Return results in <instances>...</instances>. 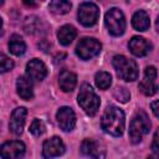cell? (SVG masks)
<instances>
[{
  "instance_id": "cell-1",
  "label": "cell",
  "mask_w": 159,
  "mask_h": 159,
  "mask_svg": "<svg viewBox=\"0 0 159 159\" xmlns=\"http://www.w3.org/2000/svg\"><path fill=\"white\" fill-rule=\"evenodd\" d=\"M124 124L125 118L120 108L116 106H109L106 108L101 119V127L106 133L113 137H120L124 130Z\"/></svg>"
},
{
  "instance_id": "cell-2",
  "label": "cell",
  "mask_w": 159,
  "mask_h": 159,
  "mask_svg": "<svg viewBox=\"0 0 159 159\" xmlns=\"http://www.w3.org/2000/svg\"><path fill=\"white\" fill-rule=\"evenodd\" d=\"M112 63L119 78L127 82H133L138 78V66L134 60L127 58L123 55H116L112 60Z\"/></svg>"
},
{
  "instance_id": "cell-3",
  "label": "cell",
  "mask_w": 159,
  "mask_h": 159,
  "mask_svg": "<svg viewBox=\"0 0 159 159\" xmlns=\"http://www.w3.org/2000/svg\"><path fill=\"white\" fill-rule=\"evenodd\" d=\"M78 104L91 117L97 113L101 101H99V97L93 91V88L91 87V84L83 83L81 86L80 93H78Z\"/></svg>"
},
{
  "instance_id": "cell-4",
  "label": "cell",
  "mask_w": 159,
  "mask_h": 159,
  "mask_svg": "<svg viewBox=\"0 0 159 159\" xmlns=\"http://www.w3.org/2000/svg\"><path fill=\"white\" fill-rule=\"evenodd\" d=\"M150 130V120L145 112H138L130 122L129 125V139L133 144H137L142 140L143 135L149 133Z\"/></svg>"
},
{
  "instance_id": "cell-5",
  "label": "cell",
  "mask_w": 159,
  "mask_h": 159,
  "mask_svg": "<svg viewBox=\"0 0 159 159\" xmlns=\"http://www.w3.org/2000/svg\"><path fill=\"white\" fill-rule=\"evenodd\" d=\"M104 24H106V27L108 29L109 34L113 35V36H120L125 31L124 15L117 7H112L106 12Z\"/></svg>"
},
{
  "instance_id": "cell-6",
  "label": "cell",
  "mask_w": 159,
  "mask_h": 159,
  "mask_svg": "<svg viewBox=\"0 0 159 159\" xmlns=\"http://www.w3.org/2000/svg\"><path fill=\"white\" fill-rule=\"evenodd\" d=\"M101 48L102 45L99 41L93 37H84L78 42L76 47V55L82 60H89L97 56L101 52Z\"/></svg>"
},
{
  "instance_id": "cell-7",
  "label": "cell",
  "mask_w": 159,
  "mask_h": 159,
  "mask_svg": "<svg viewBox=\"0 0 159 159\" xmlns=\"http://www.w3.org/2000/svg\"><path fill=\"white\" fill-rule=\"evenodd\" d=\"M99 17V10L93 2H82L78 7V21L83 26H93Z\"/></svg>"
},
{
  "instance_id": "cell-8",
  "label": "cell",
  "mask_w": 159,
  "mask_h": 159,
  "mask_svg": "<svg viewBox=\"0 0 159 159\" xmlns=\"http://www.w3.org/2000/svg\"><path fill=\"white\" fill-rule=\"evenodd\" d=\"M157 68L154 66H148L144 70V78L139 83L140 91L145 96H153L158 91V84H157Z\"/></svg>"
},
{
  "instance_id": "cell-9",
  "label": "cell",
  "mask_w": 159,
  "mask_h": 159,
  "mask_svg": "<svg viewBox=\"0 0 159 159\" xmlns=\"http://www.w3.org/2000/svg\"><path fill=\"white\" fill-rule=\"evenodd\" d=\"M25 154V144L20 140L5 142L0 147V157L2 159H20Z\"/></svg>"
},
{
  "instance_id": "cell-10",
  "label": "cell",
  "mask_w": 159,
  "mask_h": 159,
  "mask_svg": "<svg viewBox=\"0 0 159 159\" xmlns=\"http://www.w3.org/2000/svg\"><path fill=\"white\" fill-rule=\"evenodd\" d=\"M65 153V144L60 137H52L46 139L42 145V155L46 159H52L60 157Z\"/></svg>"
},
{
  "instance_id": "cell-11",
  "label": "cell",
  "mask_w": 159,
  "mask_h": 159,
  "mask_svg": "<svg viewBox=\"0 0 159 159\" xmlns=\"http://www.w3.org/2000/svg\"><path fill=\"white\" fill-rule=\"evenodd\" d=\"M26 76L31 81H42L47 76V67L41 60L32 58L26 65Z\"/></svg>"
},
{
  "instance_id": "cell-12",
  "label": "cell",
  "mask_w": 159,
  "mask_h": 159,
  "mask_svg": "<svg viewBox=\"0 0 159 159\" xmlns=\"http://www.w3.org/2000/svg\"><path fill=\"white\" fill-rule=\"evenodd\" d=\"M26 114L27 111L24 107H17L12 111L11 116H10V122H9V129L11 133H14L15 135H20L24 130V125H25V119H26Z\"/></svg>"
},
{
  "instance_id": "cell-13",
  "label": "cell",
  "mask_w": 159,
  "mask_h": 159,
  "mask_svg": "<svg viewBox=\"0 0 159 159\" xmlns=\"http://www.w3.org/2000/svg\"><path fill=\"white\" fill-rule=\"evenodd\" d=\"M57 122L62 130L70 132L76 125V114L70 107H61L56 113Z\"/></svg>"
},
{
  "instance_id": "cell-14",
  "label": "cell",
  "mask_w": 159,
  "mask_h": 159,
  "mask_svg": "<svg viewBox=\"0 0 159 159\" xmlns=\"http://www.w3.org/2000/svg\"><path fill=\"white\" fill-rule=\"evenodd\" d=\"M81 153L92 159H104L106 155L104 149L93 139H84L81 143Z\"/></svg>"
},
{
  "instance_id": "cell-15",
  "label": "cell",
  "mask_w": 159,
  "mask_h": 159,
  "mask_svg": "<svg viewBox=\"0 0 159 159\" xmlns=\"http://www.w3.org/2000/svg\"><path fill=\"white\" fill-rule=\"evenodd\" d=\"M128 47H129L130 52H132L134 56L142 57V56H145V55L152 50V43L148 42L144 37L134 36V37H132V39L129 40Z\"/></svg>"
},
{
  "instance_id": "cell-16",
  "label": "cell",
  "mask_w": 159,
  "mask_h": 159,
  "mask_svg": "<svg viewBox=\"0 0 159 159\" xmlns=\"http://www.w3.org/2000/svg\"><path fill=\"white\" fill-rule=\"evenodd\" d=\"M16 91H17V94L22 99L30 101L34 97L32 81L27 76H20L16 81Z\"/></svg>"
},
{
  "instance_id": "cell-17",
  "label": "cell",
  "mask_w": 159,
  "mask_h": 159,
  "mask_svg": "<svg viewBox=\"0 0 159 159\" xmlns=\"http://www.w3.org/2000/svg\"><path fill=\"white\" fill-rule=\"evenodd\" d=\"M58 83H60V87L62 91L72 92L77 83V76L71 71L63 70V71H61V73L58 76Z\"/></svg>"
},
{
  "instance_id": "cell-18",
  "label": "cell",
  "mask_w": 159,
  "mask_h": 159,
  "mask_svg": "<svg viewBox=\"0 0 159 159\" xmlns=\"http://www.w3.org/2000/svg\"><path fill=\"white\" fill-rule=\"evenodd\" d=\"M77 36V30L72 26V25H63L60 27L58 32H57V39L58 42L63 46L70 45Z\"/></svg>"
},
{
  "instance_id": "cell-19",
  "label": "cell",
  "mask_w": 159,
  "mask_h": 159,
  "mask_svg": "<svg viewBox=\"0 0 159 159\" xmlns=\"http://www.w3.org/2000/svg\"><path fill=\"white\" fill-rule=\"evenodd\" d=\"M132 25L137 31H145L150 26L149 15L144 10H138L132 17Z\"/></svg>"
},
{
  "instance_id": "cell-20",
  "label": "cell",
  "mask_w": 159,
  "mask_h": 159,
  "mask_svg": "<svg viewBox=\"0 0 159 159\" xmlns=\"http://www.w3.org/2000/svg\"><path fill=\"white\" fill-rule=\"evenodd\" d=\"M9 50L12 55L20 56L26 51V43L19 35H12L9 41Z\"/></svg>"
},
{
  "instance_id": "cell-21",
  "label": "cell",
  "mask_w": 159,
  "mask_h": 159,
  "mask_svg": "<svg viewBox=\"0 0 159 159\" xmlns=\"http://www.w3.org/2000/svg\"><path fill=\"white\" fill-rule=\"evenodd\" d=\"M71 6L72 4L70 1H66V0H55V1H51L48 4V9L55 12V14H66L71 10Z\"/></svg>"
},
{
  "instance_id": "cell-22",
  "label": "cell",
  "mask_w": 159,
  "mask_h": 159,
  "mask_svg": "<svg viewBox=\"0 0 159 159\" xmlns=\"http://www.w3.org/2000/svg\"><path fill=\"white\" fill-rule=\"evenodd\" d=\"M94 83L99 89H107L112 83V76L106 71H99L94 76Z\"/></svg>"
},
{
  "instance_id": "cell-23",
  "label": "cell",
  "mask_w": 159,
  "mask_h": 159,
  "mask_svg": "<svg viewBox=\"0 0 159 159\" xmlns=\"http://www.w3.org/2000/svg\"><path fill=\"white\" fill-rule=\"evenodd\" d=\"M113 96L117 101H119L122 103L128 102L130 98V93L128 92V89L125 87H116V89L113 91Z\"/></svg>"
},
{
  "instance_id": "cell-24",
  "label": "cell",
  "mask_w": 159,
  "mask_h": 159,
  "mask_svg": "<svg viewBox=\"0 0 159 159\" xmlns=\"http://www.w3.org/2000/svg\"><path fill=\"white\" fill-rule=\"evenodd\" d=\"M12 67H14L12 60H10V57H7L5 53L0 52V73L10 71L12 70Z\"/></svg>"
},
{
  "instance_id": "cell-25",
  "label": "cell",
  "mask_w": 159,
  "mask_h": 159,
  "mask_svg": "<svg viewBox=\"0 0 159 159\" xmlns=\"http://www.w3.org/2000/svg\"><path fill=\"white\" fill-rule=\"evenodd\" d=\"M30 132H31L35 137L41 135V134L45 132V125H43L42 120H41V119L35 118V119L32 120V123L30 124Z\"/></svg>"
},
{
  "instance_id": "cell-26",
  "label": "cell",
  "mask_w": 159,
  "mask_h": 159,
  "mask_svg": "<svg viewBox=\"0 0 159 159\" xmlns=\"http://www.w3.org/2000/svg\"><path fill=\"white\" fill-rule=\"evenodd\" d=\"M152 149H153V153H154V155H157L158 154V132H155V134H154V138H153V144H152Z\"/></svg>"
},
{
  "instance_id": "cell-27",
  "label": "cell",
  "mask_w": 159,
  "mask_h": 159,
  "mask_svg": "<svg viewBox=\"0 0 159 159\" xmlns=\"http://www.w3.org/2000/svg\"><path fill=\"white\" fill-rule=\"evenodd\" d=\"M157 106H158V101H154V102L152 103V109H153V113H154L155 117L159 116V114H158V108H157Z\"/></svg>"
},
{
  "instance_id": "cell-28",
  "label": "cell",
  "mask_w": 159,
  "mask_h": 159,
  "mask_svg": "<svg viewBox=\"0 0 159 159\" xmlns=\"http://www.w3.org/2000/svg\"><path fill=\"white\" fill-rule=\"evenodd\" d=\"M147 159H157V155H150V157H148Z\"/></svg>"
},
{
  "instance_id": "cell-29",
  "label": "cell",
  "mask_w": 159,
  "mask_h": 159,
  "mask_svg": "<svg viewBox=\"0 0 159 159\" xmlns=\"http://www.w3.org/2000/svg\"><path fill=\"white\" fill-rule=\"evenodd\" d=\"M1 27H2V20L0 17V35H1Z\"/></svg>"
},
{
  "instance_id": "cell-30",
  "label": "cell",
  "mask_w": 159,
  "mask_h": 159,
  "mask_svg": "<svg viewBox=\"0 0 159 159\" xmlns=\"http://www.w3.org/2000/svg\"><path fill=\"white\" fill-rule=\"evenodd\" d=\"M2 4H4V1H1V0H0V6H1Z\"/></svg>"
}]
</instances>
